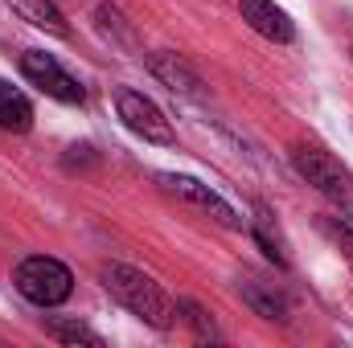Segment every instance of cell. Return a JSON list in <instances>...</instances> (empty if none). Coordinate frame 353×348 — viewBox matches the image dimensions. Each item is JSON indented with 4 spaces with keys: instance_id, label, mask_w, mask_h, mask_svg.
Here are the masks:
<instances>
[{
    "instance_id": "obj_1",
    "label": "cell",
    "mask_w": 353,
    "mask_h": 348,
    "mask_svg": "<svg viewBox=\"0 0 353 348\" xmlns=\"http://www.w3.org/2000/svg\"><path fill=\"white\" fill-rule=\"evenodd\" d=\"M103 287L111 291V299L115 303H123L132 316H140L148 328H173L176 320V307L173 299L161 291V283H152L144 270H136V266H123V262H107L103 266Z\"/></svg>"
},
{
    "instance_id": "obj_2",
    "label": "cell",
    "mask_w": 353,
    "mask_h": 348,
    "mask_svg": "<svg viewBox=\"0 0 353 348\" xmlns=\"http://www.w3.org/2000/svg\"><path fill=\"white\" fill-rule=\"evenodd\" d=\"M12 287L37 307H58L74 295V274L66 262L50 259V254H29L12 270Z\"/></svg>"
},
{
    "instance_id": "obj_3",
    "label": "cell",
    "mask_w": 353,
    "mask_h": 348,
    "mask_svg": "<svg viewBox=\"0 0 353 348\" xmlns=\"http://www.w3.org/2000/svg\"><path fill=\"white\" fill-rule=\"evenodd\" d=\"M292 164L321 197H329L341 209H353V173L333 152H325L321 144H296L292 148Z\"/></svg>"
},
{
    "instance_id": "obj_4",
    "label": "cell",
    "mask_w": 353,
    "mask_h": 348,
    "mask_svg": "<svg viewBox=\"0 0 353 348\" xmlns=\"http://www.w3.org/2000/svg\"><path fill=\"white\" fill-rule=\"evenodd\" d=\"M115 111H119L123 127H128L132 135H140L144 144H161V148H173V144H176L173 123L165 119V111H161L148 94L128 90V87L115 90Z\"/></svg>"
},
{
    "instance_id": "obj_5",
    "label": "cell",
    "mask_w": 353,
    "mask_h": 348,
    "mask_svg": "<svg viewBox=\"0 0 353 348\" xmlns=\"http://www.w3.org/2000/svg\"><path fill=\"white\" fill-rule=\"evenodd\" d=\"M21 74H25V83L29 87H37L41 94H50V98H58V102H70V107H79V102H87V90L83 83L54 58V54H41V50H29V54H21Z\"/></svg>"
},
{
    "instance_id": "obj_6",
    "label": "cell",
    "mask_w": 353,
    "mask_h": 348,
    "mask_svg": "<svg viewBox=\"0 0 353 348\" xmlns=\"http://www.w3.org/2000/svg\"><path fill=\"white\" fill-rule=\"evenodd\" d=\"M161 184H165V193H173V197H181L185 205H193V209H201V213H214L226 230H243V217L210 188V184H201V180H193V176H176V173H161L157 176Z\"/></svg>"
},
{
    "instance_id": "obj_7",
    "label": "cell",
    "mask_w": 353,
    "mask_h": 348,
    "mask_svg": "<svg viewBox=\"0 0 353 348\" xmlns=\"http://www.w3.org/2000/svg\"><path fill=\"white\" fill-rule=\"evenodd\" d=\"M239 8H243V21H247L259 37L275 41V45L296 41V25H292V17H288L275 0H239Z\"/></svg>"
},
{
    "instance_id": "obj_8",
    "label": "cell",
    "mask_w": 353,
    "mask_h": 348,
    "mask_svg": "<svg viewBox=\"0 0 353 348\" xmlns=\"http://www.w3.org/2000/svg\"><path fill=\"white\" fill-rule=\"evenodd\" d=\"M148 70L173 90V94H185V98H201V94H205L197 70H193L185 58H176V54H152V58H148Z\"/></svg>"
},
{
    "instance_id": "obj_9",
    "label": "cell",
    "mask_w": 353,
    "mask_h": 348,
    "mask_svg": "<svg viewBox=\"0 0 353 348\" xmlns=\"http://www.w3.org/2000/svg\"><path fill=\"white\" fill-rule=\"evenodd\" d=\"M239 295H243V303L255 312V316H263L271 324H288V299H283V291H275L271 283H259V279H239Z\"/></svg>"
},
{
    "instance_id": "obj_10",
    "label": "cell",
    "mask_w": 353,
    "mask_h": 348,
    "mask_svg": "<svg viewBox=\"0 0 353 348\" xmlns=\"http://www.w3.org/2000/svg\"><path fill=\"white\" fill-rule=\"evenodd\" d=\"M21 21H29L33 29H46L54 37H70V21L62 17V8L54 0H4Z\"/></svg>"
},
{
    "instance_id": "obj_11",
    "label": "cell",
    "mask_w": 353,
    "mask_h": 348,
    "mask_svg": "<svg viewBox=\"0 0 353 348\" xmlns=\"http://www.w3.org/2000/svg\"><path fill=\"white\" fill-rule=\"evenodd\" d=\"M29 127H33V102L12 87V83L0 78V131H17L21 135Z\"/></svg>"
},
{
    "instance_id": "obj_12",
    "label": "cell",
    "mask_w": 353,
    "mask_h": 348,
    "mask_svg": "<svg viewBox=\"0 0 353 348\" xmlns=\"http://www.w3.org/2000/svg\"><path fill=\"white\" fill-rule=\"evenodd\" d=\"M46 336L50 340H58V345H87V348H103V336L87 328V324H79V320H62V316H50L46 320Z\"/></svg>"
},
{
    "instance_id": "obj_13",
    "label": "cell",
    "mask_w": 353,
    "mask_h": 348,
    "mask_svg": "<svg viewBox=\"0 0 353 348\" xmlns=\"http://www.w3.org/2000/svg\"><path fill=\"white\" fill-rule=\"evenodd\" d=\"M176 312H181V320L193 328V336H197V340H222L218 324L210 320V312H205L201 303H193V299H181V303H176Z\"/></svg>"
},
{
    "instance_id": "obj_14",
    "label": "cell",
    "mask_w": 353,
    "mask_h": 348,
    "mask_svg": "<svg viewBox=\"0 0 353 348\" xmlns=\"http://www.w3.org/2000/svg\"><path fill=\"white\" fill-rule=\"evenodd\" d=\"M94 17H99V29H103V33H111L115 41H123L128 50H136V33H132V25L123 21V12H119V8L99 4V12H94Z\"/></svg>"
}]
</instances>
